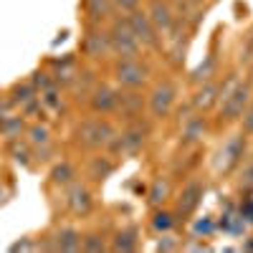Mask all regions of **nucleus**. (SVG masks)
Segmentation results:
<instances>
[{"label": "nucleus", "instance_id": "1", "mask_svg": "<svg viewBox=\"0 0 253 253\" xmlns=\"http://www.w3.org/2000/svg\"><path fill=\"white\" fill-rule=\"evenodd\" d=\"M152 137V122L150 119H134V122H124L122 129H117V134L112 137V142L107 144V150L112 157L122 160V157H134L139 155L147 142Z\"/></svg>", "mask_w": 253, "mask_h": 253}, {"label": "nucleus", "instance_id": "2", "mask_svg": "<svg viewBox=\"0 0 253 253\" xmlns=\"http://www.w3.org/2000/svg\"><path fill=\"white\" fill-rule=\"evenodd\" d=\"M112 81L119 89H144L152 81V63L142 56L114 58L112 61Z\"/></svg>", "mask_w": 253, "mask_h": 253}, {"label": "nucleus", "instance_id": "3", "mask_svg": "<svg viewBox=\"0 0 253 253\" xmlns=\"http://www.w3.org/2000/svg\"><path fill=\"white\" fill-rule=\"evenodd\" d=\"M117 134V126L112 119L107 117H89L84 119L79 126H76V144L81 147V150H89V152H101L107 150V144L112 142V137Z\"/></svg>", "mask_w": 253, "mask_h": 253}, {"label": "nucleus", "instance_id": "4", "mask_svg": "<svg viewBox=\"0 0 253 253\" xmlns=\"http://www.w3.org/2000/svg\"><path fill=\"white\" fill-rule=\"evenodd\" d=\"M251 99H253V79L238 81L236 86L218 101V107H215V109H218V119H215L218 129L241 122V117H243L246 107L251 104Z\"/></svg>", "mask_w": 253, "mask_h": 253}, {"label": "nucleus", "instance_id": "5", "mask_svg": "<svg viewBox=\"0 0 253 253\" xmlns=\"http://www.w3.org/2000/svg\"><path fill=\"white\" fill-rule=\"evenodd\" d=\"M177 81L175 79H160L152 84V89L147 91V114L152 122H165L177 107Z\"/></svg>", "mask_w": 253, "mask_h": 253}, {"label": "nucleus", "instance_id": "6", "mask_svg": "<svg viewBox=\"0 0 253 253\" xmlns=\"http://www.w3.org/2000/svg\"><path fill=\"white\" fill-rule=\"evenodd\" d=\"M107 33H109V43H112V56L114 58H134L142 56V46L129 26L126 15L117 13L109 23H107Z\"/></svg>", "mask_w": 253, "mask_h": 253}, {"label": "nucleus", "instance_id": "7", "mask_svg": "<svg viewBox=\"0 0 253 253\" xmlns=\"http://www.w3.org/2000/svg\"><path fill=\"white\" fill-rule=\"evenodd\" d=\"M203 198H205V180H200V177L187 180L175 198V205H172V213H175L177 223H187L193 218L198 213Z\"/></svg>", "mask_w": 253, "mask_h": 253}, {"label": "nucleus", "instance_id": "8", "mask_svg": "<svg viewBox=\"0 0 253 253\" xmlns=\"http://www.w3.org/2000/svg\"><path fill=\"white\" fill-rule=\"evenodd\" d=\"M126 20H129L142 51H160L162 48V36H160V31L155 28V23L150 20V15H147V10L142 5L132 13H126Z\"/></svg>", "mask_w": 253, "mask_h": 253}, {"label": "nucleus", "instance_id": "9", "mask_svg": "<svg viewBox=\"0 0 253 253\" xmlns=\"http://www.w3.org/2000/svg\"><path fill=\"white\" fill-rule=\"evenodd\" d=\"M81 51L89 61H109L114 58L112 56V43H109V33H107V26H94V23H86V33L81 38Z\"/></svg>", "mask_w": 253, "mask_h": 253}, {"label": "nucleus", "instance_id": "10", "mask_svg": "<svg viewBox=\"0 0 253 253\" xmlns=\"http://www.w3.org/2000/svg\"><path fill=\"white\" fill-rule=\"evenodd\" d=\"M147 112V94L142 89H119L117 86V107L112 117H119L122 122L142 119Z\"/></svg>", "mask_w": 253, "mask_h": 253}, {"label": "nucleus", "instance_id": "11", "mask_svg": "<svg viewBox=\"0 0 253 253\" xmlns=\"http://www.w3.org/2000/svg\"><path fill=\"white\" fill-rule=\"evenodd\" d=\"M210 132V122L205 114L200 112H193L182 119V126H180V147L187 150V147H200L203 139L208 137Z\"/></svg>", "mask_w": 253, "mask_h": 253}, {"label": "nucleus", "instance_id": "12", "mask_svg": "<svg viewBox=\"0 0 253 253\" xmlns=\"http://www.w3.org/2000/svg\"><path fill=\"white\" fill-rule=\"evenodd\" d=\"M243 155H246V134L241 132V134H236V137H230L225 144H223V150L218 152V162H215V167H218V172H223V175H230V172H236L238 167H241V162H243Z\"/></svg>", "mask_w": 253, "mask_h": 253}, {"label": "nucleus", "instance_id": "13", "mask_svg": "<svg viewBox=\"0 0 253 253\" xmlns=\"http://www.w3.org/2000/svg\"><path fill=\"white\" fill-rule=\"evenodd\" d=\"M66 208L74 215L84 218L94 210V193L89 185H84L79 180H74L71 185H66Z\"/></svg>", "mask_w": 253, "mask_h": 253}, {"label": "nucleus", "instance_id": "14", "mask_svg": "<svg viewBox=\"0 0 253 253\" xmlns=\"http://www.w3.org/2000/svg\"><path fill=\"white\" fill-rule=\"evenodd\" d=\"M89 109L91 114H99V117H112L114 114V107H117V86L114 84H107L101 81L91 89L89 94Z\"/></svg>", "mask_w": 253, "mask_h": 253}, {"label": "nucleus", "instance_id": "15", "mask_svg": "<svg viewBox=\"0 0 253 253\" xmlns=\"http://www.w3.org/2000/svg\"><path fill=\"white\" fill-rule=\"evenodd\" d=\"M218 101H220V79H210V81L200 84V86H195V94L190 99V107L200 114H208L218 107Z\"/></svg>", "mask_w": 253, "mask_h": 253}, {"label": "nucleus", "instance_id": "16", "mask_svg": "<svg viewBox=\"0 0 253 253\" xmlns=\"http://www.w3.org/2000/svg\"><path fill=\"white\" fill-rule=\"evenodd\" d=\"M147 15H150V20L155 23V28L160 31V36L165 38L167 31H170L175 26V10H172V3L170 0H147Z\"/></svg>", "mask_w": 253, "mask_h": 253}, {"label": "nucleus", "instance_id": "17", "mask_svg": "<svg viewBox=\"0 0 253 253\" xmlns=\"http://www.w3.org/2000/svg\"><path fill=\"white\" fill-rule=\"evenodd\" d=\"M117 172V157H112L109 152H96L94 157H89L86 162V180L89 182H107L112 175Z\"/></svg>", "mask_w": 253, "mask_h": 253}, {"label": "nucleus", "instance_id": "18", "mask_svg": "<svg viewBox=\"0 0 253 253\" xmlns=\"http://www.w3.org/2000/svg\"><path fill=\"white\" fill-rule=\"evenodd\" d=\"M139 241H142V233L134 223H126L122 225L117 233L112 236V243H109V251L114 253H132L139 248Z\"/></svg>", "mask_w": 253, "mask_h": 253}, {"label": "nucleus", "instance_id": "19", "mask_svg": "<svg viewBox=\"0 0 253 253\" xmlns=\"http://www.w3.org/2000/svg\"><path fill=\"white\" fill-rule=\"evenodd\" d=\"M84 13H86V23L107 26L117 15V8L112 0H84Z\"/></svg>", "mask_w": 253, "mask_h": 253}, {"label": "nucleus", "instance_id": "20", "mask_svg": "<svg viewBox=\"0 0 253 253\" xmlns=\"http://www.w3.org/2000/svg\"><path fill=\"white\" fill-rule=\"evenodd\" d=\"M172 198V177L170 175H157L147 190V203L150 208H162L167 205V200Z\"/></svg>", "mask_w": 253, "mask_h": 253}, {"label": "nucleus", "instance_id": "21", "mask_svg": "<svg viewBox=\"0 0 253 253\" xmlns=\"http://www.w3.org/2000/svg\"><path fill=\"white\" fill-rule=\"evenodd\" d=\"M218 69H220V61H218V48L213 46L210 48V53L205 56V61L200 63V66L190 74V84H195V86H200V84L210 81V79H218Z\"/></svg>", "mask_w": 253, "mask_h": 253}, {"label": "nucleus", "instance_id": "22", "mask_svg": "<svg viewBox=\"0 0 253 253\" xmlns=\"http://www.w3.org/2000/svg\"><path fill=\"white\" fill-rule=\"evenodd\" d=\"M51 243H53V251H81V233L76 228H71V225H66V228H61V230H56V236L51 238Z\"/></svg>", "mask_w": 253, "mask_h": 253}, {"label": "nucleus", "instance_id": "23", "mask_svg": "<svg viewBox=\"0 0 253 253\" xmlns=\"http://www.w3.org/2000/svg\"><path fill=\"white\" fill-rule=\"evenodd\" d=\"M152 228L157 230V233H170V230L177 225V218L172 210H167L165 205L162 208H152Z\"/></svg>", "mask_w": 253, "mask_h": 253}, {"label": "nucleus", "instance_id": "24", "mask_svg": "<svg viewBox=\"0 0 253 253\" xmlns=\"http://www.w3.org/2000/svg\"><path fill=\"white\" fill-rule=\"evenodd\" d=\"M96 84L99 81L94 79V74H76L69 86H71V91H74L76 99H89V94H91V89L96 86Z\"/></svg>", "mask_w": 253, "mask_h": 253}, {"label": "nucleus", "instance_id": "25", "mask_svg": "<svg viewBox=\"0 0 253 253\" xmlns=\"http://www.w3.org/2000/svg\"><path fill=\"white\" fill-rule=\"evenodd\" d=\"M76 180V167L71 165V162H58V165H53V170H51V182L53 185H61V187H66V185H71Z\"/></svg>", "mask_w": 253, "mask_h": 253}, {"label": "nucleus", "instance_id": "26", "mask_svg": "<svg viewBox=\"0 0 253 253\" xmlns=\"http://www.w3.org/2000/svg\"><path fill=\"white\" fill-rule=\"evenodd\" d=\"M23 129H26L23 117H13V114L0 117V134H3V137H8V139H18L20 134H23Z\"/></svg>", "mask_w": 253, "mask_h": 253}, {"label": "nucleus", "instance_id": "27", "mask_svg": "<svg viewBox=\"0 0 253 253\" xmlns=\"http://www.w3.org/2000/svg\"><path fill=\"white\" fill-rule=\"evenodd\" d=\"M81 251H86V253H101V251H109V246H107V238H104V233L94 230V233L81 236Z\"/></svg>", "mask_w": 253, "mask_h": 253}, {"label": "nucleus", "instance_id": "28", "mask_svg": "<svg viewBox=\"0 0 253 253\" xmlns=\"http://www.w3.org/2000/svg\"><path fill=\"white\" fill-rule=\"evenodd\" d=\"M10 155L18 165L28 167L31 165V157H33V147L28 142H20V139H10Z\"/></svg>", "mask_w": 253, "mask_h": 253}, {"label": "nucleus", "instance_id": "29", "mask_svg": "<svg viewBox=\"0 0 253 253\" xmlns=\"http://www.w3.org/2000/svg\"><path fill=\"white\" fill-rule=\"evenodd\" d=\"M26 134H28V144H31V147L51 144V129H48L46 124H31Z\"/></svg>", "mask_w": 253, "mask_h": 253}, {"label": "nucleus", "instance_id": "30", "mask_svg": "<svg viewBox=\"0 0 253 253\" xmlns=\"http://www.w3.org/2000/svg\"><path fill=\"white\" fill-rule=\"evenodd\" d=\"M31 99H36V86L28 81V84H18V86L13 89V104H20V107H23V104H28Z\"/></svg>", "mask_w": 253, "mask_h": 253}, {"label": "nucleus", "instance_id": "31", "mask_svg": "<svg viewBox=\"0 0 253 253\" xmlns=\"http://www.w3.org/2000/svg\"><path fill=\"white\" fill-rule=\"evenodd\" d=\"M41 101H43L46 109H61L63 107V96H61L58 86H51L46 91H41Z\"/></svg>", "mask_w": 253, "mask_h": 253}, {"label": "nucleus", "instance_id": "32", "mask_svg": "<svg viewBox=\"0 0 253 253\" xmlns=\"http://www.w3.org/2000/svg\"><path fill=\"white\" fill-rule=\"evenodd\" d=\"M238 187L243 193H253V162H246L238 172Z\"/></svg>", "mask_w": 253, "mask_h": 253}, {"label": "nucleus", "instance_id": "33", "mask_svg": "<svg viewBox=\"0 0 253 253\" xmlns=\"http://www.w3.org/2000/svg\"><path fill=\"white\" fill-rule=\"evenodd\" d=\"M31 84H33V86H36V91H38V89H41V91H46V89L56 86V81H53V76H51V74H46V71H38V74H33Z\"/></svg>", "mask_w": 253, "mask_h": 253}, {"label": "nucleus", "instance_id": "34", "mask_svg": "<svg viewBox=\"0 0 253 253\" xmlns=\"http://www.w3.org/2000/svg\"><path fill=\"white\" fill-rule=\"evenodd\" d=\"M251 61H253V31L246 36L243 46H241V56H238V63H241V66H248Z\"/></svg>", "mask_w": 253, "mask_h": 253}, {"label": "nucleus", "instance_id": "35", "mask_svg": "<svg viewBox=\"0 0 253 253\" xmlns=\"http://www.w3.org/2000/svg\"><path fill=\"white\" fill-rule=\"evenodd\" d=\"M241 132L246 137H253V99H251V104L246 107V112L241 117Z\"/></svg>", "mask_w": 253, "mask_h": 253}, {"label": "nucleus", "instance_id": "36", "mask_svg": "<svg viewBox=\"0 0 253 253\" xmlns=\"http://www.w3.org/2000/svg\"><path fill=\"white\" fill-rule=\"evenodd\" d=\"M112 3H114L117 13L126 15V13H132V10H137V8L142 5V0H112Z\"/></svg>", "mask_w": 253, "mask_h": 253}, {"label": "nucleus", "instance_id": "37", "mask_svg": "<svg viewBox=\"0 0 253 253\" xmlns=\"http://www.w3.org/2000/svg\"><path fill=\"white\" fill-rule=\"evenodd\" d=\"M162 238L157 241V251H177V248H182L177 241H175V236H170V233H160Z\"/></svg>", "mask_w": 253, "mask_h": 253}, {"label": "nucleus", "instance_id": "38", "mask_svg": "<svg viewBox=\"0 0 253 253\" xmlns=\"http://www.w3.org/2000/svg\"><path fill=\"white\" fill-rule=\"evenodd\" d=\"M213 230H215V223L213 218H200L195 223V233H203V236H213Z\"/></svg>", "mask_w": 253, "mask_h": 253}, {"label": "nucleus", "instance_id": "39", "mask_svg": "<svg viewBox=\"0 0 253 253\" xmlns=\"http://www.w3.org/2000/svg\"><path fill=\"white\" fill-rule=\"evenodd\" d=\"M241 220L253 225V198H246L241 203Z\"/></svg>", "mask_w": 253, "mask_h": 253}, {"label": "nucleus", "instance_id": "40", "mask_svg": "<svg viewBox=\"0 0 253 253\" xmlns=\"http://www.w3.org/2000/svg\"><path fill=\"white\" fill-rule=\"evenodd\" d=\"M185 3H190V5H195V8H203V10H208L213 0H185Z\"/></svg>", "mask_w": 253, "mask_h": 253}, {"label": "nucleus", "instance_id": "41", "mask_svg": "<svg viewBox=\"0 0 253 253\" xmlns=\"http://www.w3.org/2000/svg\"><path fill=\"white\" fill-rule=\"evenodd\" d=\"M20 248H31V243L23 241V243H15V246H13V251H20Z\"/></svg>", "mask_w": 253, "mask_h": 253}, {"label": "nucleus", "instance_id": "42", "mask_svg": "<svg viewBox=\"0 0 253 253\" xmlns=\"http://www.w3.org/2000/svg\"><path fill=\"white\" fill-rule=\"evenodd\" d=\"M248 71H251V76H248V79H253V61L248 63Z\"/></svg>", "mask_w": 253, "mask_h": 253}, {"label": "nucleus", "instance_id": "43", "mask_svg": "<svg viewBox=\"0 0 253 253\" xmlns=\"http://www.w3.org/2000/svg\"><path fill=\"white\" fill-rule=\"evenodd\" d=\"M0 200H3V190H0Z\"/></svg>", "mask_w": 253, "mask_h": 253}]
</instances>
